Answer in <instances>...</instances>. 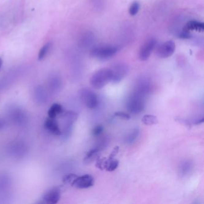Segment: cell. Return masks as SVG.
<instances>
[{
	"instance_id": "2",
	"label": "cell",
	"mask_w": 204,
	"mask_h": 204,
	"mask_svg": "<svg viewBox=\"0 0 204 204\" xmlns=\"http://www.w3.org/2000/svg\"><path fill=\"white\" fill-rule=\"evenodd\" d=\"M112 74L110 68H102L95 72L91 77L90 83L93 88L101 89L111 82Z\"/></svg>"
},
{
	"instance_id": "24",
	"label": "cell",
	"mask_w": 204,
	"mask_h": 204,
	"mask_svg": "<svg viewBox=\"0 0 204 204\" xmlns=\"http://www.w3.org/2000/svg\"><path fill=\"white\" fill-rule=\"evenodd\" d=\"M104 126L101 125H98L96 126L94 128L93 130H92V135L95 137H98L99 136L103 131H104Z\"/></svg>"
},
{
	"instance_id": "26",
	"label": "cell",
	"mask_w": 204,
	"mask_h": 204,
	"mask_svg": "<svg viewBox=\"0 0 204 204\" xmlns=\"http://www.w3.org/2000/svg\"><path fill=\"white\" fill-rule=\"evenodd\" d=\"M204 116H201V117H200L194 120V121H193V123L194 125H199V124L202 123L204 122Z\"/></svg>"
},
{
	"instance_id": "15",
	"label": "cell",
	"mask_w": 204,
	"mask_h": 204,
	"mask_svg": "<svg viewBox=\"0 0 204 204\" xmlns=\"http://www.w3.org/2000/svg\"><path fill=\"white\" fill-rule=\"evenodd\" d=\"M99 152H100V150L96 147L93 148L91 150H90L84 157V159H83L84 164L86 165L90 164L94 160H96L98 157L99 156Z\"/></svg>"
},
{
	"instance_id": "11",
	"label": "cell",
	"mask_w": 204,
	"mask_h": 204,
	"mask_svg": "<svg viewBox=\"0 0 204 204\" xmlns=\"http://www.w3.org/2000/svg\"><path fill=\"white\" fill-rule=\"evenodd\" d=\"M64 117L65 119V123L64 132L67 136H68L69 134L71 132L73 123L77 119L78 114L74 111H69L65 113Z\"/></svg>"
},
{
	"instance_id": "4",
	"label": "cell",
	"mask_w": 204,
	"mask_h": 204,
	"mask_svg": "<svg viewBox=\"0 0 204 204\" xmlns=\"http://www.w3.org/2000/svg\"><path fill=\"white\" fill-rule=\"evenodd\" d=\"M79 95L82 102L87 108L94 109L98 107V96L92 89L88 87H83L79 90Z\"/></svg>"
},
{
	"instance_id": "13",
	"label": "cell",
	"mask_w": 204,
	"mask_h": 204,
	"mask_svg": "<svg viewBox=\"0 0 204 204\" xmlns=\"http://www.w3.org/2000/svg\"><path fill=\"white\" fill-rule=\"evenodd\" d=\"M44 126L48 132L52 133L53 135H60L62 134L58 123L55 120V119L48 117L45 121Z\"/></svg>"
},
{
	"instance_id": "20",
	"label": "cell",
	"mask_w": 204,
	"mask_h": 204,
	"mask_svg": "<svg viewBox=\"0 0 204 204\" xmlns=\"http://www.w3.org/2000/svg\"><path fill=\"white\" fill-rule=\"evenodd\" d=\"M140 133V129L138 128L133 129L132 131L129 133L125 138V141L126 144H130L133 143L136 139L138 138Z\"/></svg>"
},
{
	"instance_id": "27",
	"label": "cell",
	"mask_w": 204,
	"mask_h": 204,
	"mask_svg": "<svg viewBox=\"0 0 204 204\" xmlns=\"http://www.w3.org/2000/svg\"><path fill=\"white\" fill-rule=\"evenodd\" d=\"M2 64H3V61L2 60V59L0 58V70L1 68V67L2 65Z\"/></svg>"
},
{
	"instance_id": "23",
	"label": "cell",
	"mask_w": 204,
	"mask_h": 204,
	"mask_svg": "<svg viewBox=\"0 0 204 204\" xmlns=\"http://www.w3.org/2000/svg\"><path fill=\"white\" fill-rule=\"evenodd\" d=\"M114 116L121 120H129L131 119V116L129 114L123 111H116L114 113Z\"/></svg>"
},
{
	"instance_id": "7",
	"label": "cell",
	"mask_w": 204,
	"mask_h": 204,
	"mask_svg": "<svg viewBox=\"0 0 204 204\" xmlns=\"http://www.w3.org/2000/svg\"><path fill=\"white\" fill-rule=\"evenodd\" d=\"M157 41L151 38L146 40L141 45L138 53V58L141 61H146L150 58L153 50L156 48Z\"/></svg>"
},
{
	"instance_id": "14",
	"label": "cell",
	"mask_w": 204,
	"mask_h": 204,
	"mask_svg": "<svg viewBox=\"0 0 204 204\" xmlns=\"http://www.w3.org/2000/svg\"><path fill=\"white\" fill-rule=\"evenodd\" d=\"M193 163L191 160H185L181 163L179 166V174L181 177H185L190 174L193 169Z\"/></svg>"
},
{
	"instance_id": "19",
	"label": "cell",
	"mask_w": 204,
	"mask_h": 204,
	"mask_svg": "<svg viewBox=\"0 0 204 204\" xmlns=\"http://www.w3.org/2000/svg\"><path fill=\"white\" fill-rule=\"evenodd\" d=\"M142 123L147 126L155 125L159 123L157 117L155 115L152 114H145L143 116L141 119Z\"/></svg>"
},
{
	"instance_id": "17",
	"label": "cell",
	"mask_w": 204,
	"mask_h": 204,
	"mask_svg": "<svg viewBox=\"0 0 204 204\" xmlns=\"http://www.w3.org/2000/svg\"><path fill=\"white\" fill-rule=\"evenodd\" d=\"M63 113V108L62 106L60 104H53L48 111V116L49 118H53Z\"/></svg>"
},
{
	"instance_id": "28",
	"label": "cell",
	"mask_w": 204,
	"mask_h": 204,
	"mask_svg": "<svg viewBox=\"0 0 204 204\" xmlns=\"http://www.w3.org/2000/svg\"><path fill=\"white\" fill-rule=\"evenodd\" d=\"M2 127H3V122H2L1 120H0V129H1Z\"/></svg>"
},
{
	"instance_id": "12",
	"label": "cell",
	"mask_w": 204,
	"mask_h": 204,
	"mask_svg": "<svg viewBox=\"0 0 204 204\" xmlns=\"http://www.w3.org/2000/svg\"><path fill=\"white\" fill-rule=\"evenodd\" d=\"M183 30L189 33H191V31L202 33L204 31V23L195 20L189 21L185 25Z\"/></svg>"
},
{
	"instance_id": "22",
	"label": "cell",
	"mask_w": 204,
	"mask_h": 204,
	"mask_svg": "<svg viewBox=\"0 0 204 204\" xmlns=\"http://www.w3.org/2000/svg\"><path fill=\"white\" fill-rule=\"evenodd\" d=\"M108 141H109V140H108V138H107V137H102L98 141V143H97V145H96L95 147L97 148H98L101 151V150L104 149L107 146Z\"/></svg>"
},
{
	"instance_id": "16",
	"label": "cell",
	"mask_w": 204,
	"mask_h": 204,
	"mask_svg": "<svg viewBox=\"0 0 204 204\" xmlns=\"http://www.w3.org/2000/svg\"><path fill=\"white\" fill-rule=\"evenodd\" d=\"M119 165V162L116 159L106 157L105 164H104V169L107 171L112 172L116 170Z\"/></svg>"
},
{
	"instance_id": "18",
	"label": "cell",
	"mask_w": 204,
	"mask_h": 204,
	"mask_svg": "<svg viewBox=\"0 0 204 204\" xmlns=\"http://www.w3.org/2000/svg\"><path fill=\"white\" fill-rule=\"evenodd\" d=\"M52 48V44L50 42L47 43L46 44H44L41 49L40 50L38 55V60H43L46 58V57L50 53L51 49Z\"/></svg>"
},
{
	"instance_id": "10",
	"label": "cell",
	"mask_w": 204,
	"mask_h": 204,
	"mask_svg": "<svg viewBox=\"0 0 204 204\" xmlns=\"http://www.w3.org/2000/svg\"><path fill=\"white\" fill-rule=\"evenodd\" d=\"M61 192L60 189L54 187L48 191L43 196V200L46 204H57L60 200Z\"/></svg>"
},
{
	"instance_id": "3",
	"label": "cell",
	"mask_w": 204,
	"mask_h": 204,
	"mask_svg": "<svg viewBox=\"0 0 204 204\" xmlns=\"http://www.w3.org/2000/svg\"><path fill=\"white\" fill-rule=\"evenodd\" d=\"M145 98L144 96L133 91L126 99V107L128 112L133 114L141 113L145 108Z\"/></svg>"
},
{
	"instance_id": "1",
	"label": "cell",
	"mask_w": 204,
	"mask_h": 204,
	"mask_svg": "<svg viewBox=\"0 0 204 204\" xmlns=\"http://www.w3.org/2000/svg\"><path fill=\"white\" fill-rule=\"evenodd\" d=\"M117 51L118 48L115 46L101 44L91 50L90 55L98 60H107L116 55Z\"/></svg>"
},
{
	"instance_id": "25",
	"label": "cell",
	"mask_w": 204,
	"mask_h": 204,
	"mask_svg": "<svg viewBox=\"0 0 204 204\" xmlns=\"http://www.w3.org/2000/svg\"><path fill=\"white\" fill-rule=\"evenodd\" d=\"M77 177V175L73 174H70L68 175H67L64 177L63 181L65 183H69L71 184L73 182V181L75 179V178Z\"/></svg>"
},
{
	"instance_id": "8",
	"label": "cell",
	"mask_w": 204,
	"mask_h": 204,
	"mask_svg": "<svg viewBox=\"0 0 204 204\" xmlns=\"http://www.w3.org/2000/svg\"><path fill=\"white\" fill-rule=\"evenodd\" d=\"M153 90V84L151 81L147 78H141L139 79L135 86L133 91L147 98Z\"/></svg>"
},
{
	"instance_id": "21",
	"label": "cell",
	"mask_w": 204,
	"mask_h": 204,
	"mask_svg": "<svg viewBox=\"0 0 204 204\" xmlns=\"http://www.w3.org/2000/svg\"><path fill=\"white\" fill-rule=\"evenodd\" d=\"M140 8V2L137 1H133L131 4V5L130 6L129 9V14L132 16H135L136 14H137V13L139 12Z\"/></svg>"
},
{
	"instance_id": "5",
	"label": "cell",
	"mask_w": 204,
	"mask_h": 204,
	"mask_svg": "<svg viewBox=\"0 0 204 204\" xmlns=\"http://www.w3.org/2000/svg\"><path fill=\"white\" fill-rule=\"evenodd\" d=\"M110 68L112 74L111 82L115 84L120 82L129 72L128 66L124 63H116Z\"/></svg>"
},
{
	"instance_id": "6",
	"label": "cell",
	"mask_w": 204,
	"mask_h": 204,
	"mask_svg": "<svg viewBox=\"0 0 204 204\" xmlns=\"http://www.w3.org/2000/svg\"><path fill=\"white\" fill-rule=\"evenodd\" d=\"M175 44L173 41H167L157 47L156 55L162 59L168 58L173 55L175 50Z\"/></svg>"
},
{
	"instance_id": "9",
	"label": "cell",
	"mask_w": 204,
	"mask_h": 204,
	"mask_svg": "<svg viewBox=\"0 0 204 204\" xmlns=\"http://www.w3.org/2000/svg\"><path fill=\"white\" fill-rule=\"evenodd\" d=\"M94 182V179L92 175L89 174H85L80 177L77 176L75 179L73 181L71 185L75 188L84 189L93 186Z\"/></svg>"
}]
</instances>
